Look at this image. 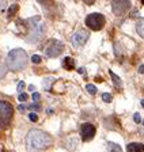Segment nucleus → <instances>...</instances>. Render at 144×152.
Here are the masks:
<instances>
[{"label":"nucleus","mask_w":144,"mask_h":152,"mask_svg":"<svg viewBox=\"0 0 144 152\" xmlns=\"http://www.w3.org/2000/svg\"><path fill=\"white\" fill-rule=\"evenodd\" d=\"M95 126H94L93 124H83L82 128H80V136H82V140L83 141H90V140H93L94 136H95Z\"/></svg>","instance_id":"9"},{"label":"nucleus","mask_w":144,"mask_h":152,"mask_svg":"<svg viewBox=\"0 0 144 152\" xmlns=\"http://www.w3.org/2000/svg\"><path fill=\"white\" fill-rule=\"evenodd\" d=\"M6 73H7V65L4 63H1V61H0V79H1V77H4V76H6Z\"/></svg>","instance_id":"16"},{"label":"nucleus","mask_w":144,"mask_h":152,"mask_svg":"<svg viewBox=\"0 0 144 152\" xmlns=\"http://www.w3.org/2000/svg\"><path fill=\"white\" fill-rule=\"evenodd\" d=\"M18 10H19V6H18V4H12V6L10 7V10H8V16H12L14 14H16V11H18Z\"/></svg>","instance_id":"17"},{"label":"nucleus","mask_w":144,"mask_h":152,"mask_svg":"<svg viewBox=\"0 0 144 152\" xmlns=\"http://www.w3.org/2000/svg\"><path fill=\"white\" fill-rule=\"evenodd\" d=\"M109 73H110V76H112V79H113V82H114V86L115 87H117V88H121L122 87V82H121V79H120L118 76L115 75L114 72H113V71H109Z\"/></svg>","instance_id":"13"},{"label":"nucleus","mask_w":144,"mask_h":152,"mask_svg":"<svg viewBox=\"0 0 144 152\" xmlns=\"http://www.w3.org/2000/svg\"><path fill=\"white\" fill-rule=\"evenodd\" d=\"M139 73H144V65L139 66Z\"/></svg>","instance_id":"30"},{"label":"nucleus","mask_w":144,"mask_h":152,"mask_svg":"<svg viewBox=\"0 0 144 152\" xmlns=\"http://www.w3.org/2000/svg\"><path fill=\"white\" fill-rule=\"evenodd\" d=\"M29 61V57L23 49H12L7 56V68H10L14 72H19L26 68Z\"/></svg>","instance_id":"2"},{"label":"nucleus","mask_w":144,"mask_h":152,"mask_svg":"<svg viewBox=\"0 0 144 152\" xmlns=\"http://www.w3.org/2000/svg\"><path fill=\"white\" fill-rule=\"evenodd\" d=\"M7 6V0H0V11H3Z\"/></svg>","instance_id":"25"},{"label":"nucleus","mask_w":144,"mask_h":152,"mask_svg":"<svg viewBox=\"0 0 144 152\" xmlns=\"http://www.w3.org/2000/svg\"><path fill=\"white\" fill-rule=\"evenodd\" d=\"M29 109H31V110H39L41 107H39V104H38V103H34V104H30Z\"/></svg>","instance_id":"27"},{"label":"nucleus","mask_w":144,"mask_h":152,"mask_svg":"<svg viewBox=\"0 0 144 152\" xmlns=\"http://www.w3.org/2000/svg\"><path fill=\"white\" fill-rule=\"evenodd\" d=\"M144 145H141V144H139V142H132V144H129L128 147H126V151L128 152H143Z\"/></svg>","instance_id":"10"},{"label":"nucleus","mask_w":144,"mask_h":152,"mask_svg":"<svg viewBox=\"0 0 144 152\" xmlns=\"http://www.w3.org/2000/svg\"><path fill=\"white\" fill-rule=\"evenodd\" d=\"M25 82H19L18 83V91L20 92V94H22V91H23V88H25Z\"/></svg>","instance_id":"24"},{"label":"nucleus","mask_w":144,"mask_h":152,"mask_svg":"<svg viewBox=\"0 0 144 152\" xmlns=\"http://www.w3.org/2000/svg\"><path fill=\"white\" fill-rule=\"evenodd\" d=\"M64 50V44L58 39H49L44 46V53L46 57H57Z\"/></svg>","instance_id":"5"},{"label":"nucleus","mask_w":144,"mask_h":152,"mask_svg":"<svg viewBox=\"0 0 144 152\" xmlns=\"http://www.w3.org/2000/svg\"><path fill=\"white\" fill-rule=\"evenodd\" d=\"M50 144H52V137L44 130L31 129L26 136V147L31 152L44 151Z\"/></svg>","instance_id":"1"},{"label":"nucleus","mask_w":144,"mask_h":152,"mask_svg":"<svg viewBox=\"0 0 144 152\" xmlns=\"http://www.w3.org/2000/svg\"><path fill=\"white\" fill-rule=\"evenodd\" d=\"M26 26L29 28L27 37H26L27 41L29 42H38L39 39H42V37H44V34H45V25L39 20V16L27 19V20H26Z\"/></svg>","instance_id":"3"},{"label":"nucleus","mask_w":144,"mask_h":152,"mask_svg":"<svg viewBox=\"0 0 144 152\" xmlns=\"http://www.w3.org/2000/svg\"><path fill=\"white\" fill-rule=\"evenodd\" d=\"M141 106H144V101H141Z\"/></svg>","instance_id":"34"},{"label":"nucleus","mask_w":144,"mask_h":152,"mask_svg":"<svg viewBox=\"0 0 144 152\" xmlns=\"http://www.w3.org/2000/svg\"><path fill=\"white\" fill-rule=\"evenodd\" d=\"M18 99H19L20 102H25V101H27V95H26L25 92H23V94H20L19 96H18Z\"/></svg>","instance_id":"26"},{"label":"nucleus","mask_w":144,"mask_h":152,"mask_svg":"<svg viewBox=\"0 0 144 152\" xmlns=\"http://www.w3.org/2000/svg\"><path fill=\"white\" fill-rule=\"evenodd\" d=\"M133 120H134V122H136V124H140V122H141L140 114H139V113H134V114H133Z\"/></svg>","instance_id":"23"},{"label":"nucleus","mask_w":144,"mask_h":152,"mask_svg":"<svg viewBox=\"0 0 144 152\" xmlns=\"http://www.w3.org/2000/svg\"><path fill=\"white\" fill-rule=\"evenodd\" d=\"M29 90L30 91H34V86H29Z\"/></svg>","instance_id":"33"},{"label":"nucleus","mask_w":144,"mask_h":152,"mask_svg":"<svg viewBox=\"0 0 144 152\" xmlns=\"http://www.w3.org/2000/svg\"><path fill=\"white\" fill-rule=\"evenodd\" d=\"M55 82V79L53 77H45V80H44V88L45 90H50V86H52V83Z\"/></svg>","instance_id":"15"},{"label":"nucleus","mask_w":144,"mask_h":152,"mask_svg":"<svg viewBox=\"0 0 144 152\" xmlns=\"http://www.w3.org/2000/svg\"><path fill=\"white\" fill-rule=\"evenodd\" d=\"M83 1L86 4H88V6H91V4H94V1H95V0H83Z\"/></svg>","instance_id":"29"},{"label":"nucleus","mask_w":144,"mask_h":152,"mask_svg":"<svg viewBox=\"0 0 144 152\" xmlns=\"http://www.w3.org/2000/svg\"><path fill=\"white\" fill-rule=\"evenodd\" d=\"M141 3H143V4H144V0H141Z\"/></svg>","instance_id":"35"},{"label":"nucleus","mask_w":144,"mask_h":152,"mask_svg":"<svg viewBox=\"0 0 144 152\" xmlns=\"http://www.w3.org/2000/svg\"><path fill=\"white\" fill-rule=\"evenodd\" d=\"M37 1L41 4H45V6H52L53 4V0H37Z\"/></svg>","instance_id":"22"},{"label":"nucleus","mask_w":144,"mask_h":152,"mask_svg":"<svg viewBox=\"0 0 144 152\" xmlns=\"http://www.w3.org/2000/svg\"><path fill=\"white\" fill-rule=\"evenodd\" d=\"M88 35L90 34L87 30H77V31L72 35L71 41H72V44H74L75 48H82L86 45L87 39H88Z\"/></svg>","instance_id":"8"},{"label":"nucleus","mask_w":144,"mask_h":152,"mask_svg":"<svg viewBox=\"0 0 144 152\" xmlns=\"http://www.w3.org/2000/svg\"><path fill=\"white\" fill-rule=\"evenodd\" d=\"M63 66H64L65 69L71 71L75 68V60L74 58H71V57H65L64 61H63Z\"/></svg>","instance_id":"11"},{"label":"nucleus","mask_w":144,"mask_h":152,"mask_svg":"<svg viewBox=\"0 0 144 152\" xmlns=\"http://www.w3.org/2000/svg\"><path fill=\"white\" fill-rule=\"evenodd\" d=\"M14 109L12 104L6 101H0V125L3 128H7L12 120Z\"/></svg>","instance_id":"4"},{"label":"nucleus","mask_w":144,"mask_h":152,"mask_svg":"<svg viewBox=\"0 0 144 152\" xmlns=\"http://www.w3.org/2000/svg\"><path fill=\"white\" fill-rule=\"evenodd\" d=\"M84 72H86V69H84V68H80V69H79V73H84Z\"/></svg>","instance_id":"32"},{"label":"nucleus","mask_w":144,"mask_h":152,"mask_svg":"<svg viewBox=\"0 0 144 152\" xmlns=\"http://www.w3.org/2000/svg\"><path fill=\"white\" fill-rule=\"evenodd\" d=\"M131 7H132L131 0H113L112 1V10L114 15L117 16L125 15L131 10Z\"/></svg>","instance_id":"7"},{"label":"nucleus","mask_w":144,"mask_h":152,"mask_svg":"<svg viewBox=\"0 0 144 152\" xmlns=\"http://www.w3.org/2000/svg\"><path fill=\"white\" fill-rule=\"evenodd\" d=\"M136 31H137V34L140 37L144 38V18H140L137 20V23H136Z\"/></svg>","instance_id":"12"},{"label":"nucleus","mask_w":144,"mask_h":152,"mask_svg":"<svg viewBox=\"0 0 144 152\" xmlns=\"http://www.w3.org/2000/svg\"><path fill=\"white\" fill-rule=\"evenodd\" d=\"M31 61L34 64H39V63H41V57H39L38 54H34V56L31 57Z\"/></svg>","instance_id":"21"},{"label":"nucleus","mask_w":144,"mask_h":152,"mask_svg":"<svg viewBox=\"0 0 144 152\" xmlns=\"http://www.w3.org/2000/svg\"><path fill=\"white\" fill-rule=\"evenodd\" d=\"M107 152H122V149L115 142H107Z\"/></svg>","instance_id":"14"},{"label":"nucleus","mask_w":144,"mask_h":152,"mask_svg":"<svg viewBox=\"0 0 144 152\" xmlns=\"http://www.w3.org/2000/svg\"><path fill=\"white\" fill-rule=\"evenodd\" d=\"M29 120L31 121V122H37V121H38V115H37L35 113H30L29 114Z\"/></svg>","instance_id":"20"},{"label":"nucleus","mask_w":144,"mask_h":152,"mask_svg":"<svg viewBox=\"0 0 144 152\" xmlns=\"http://www.w3.org/2000/svg\"><path fill=\"white\" fill-rule=\"evenodd\" d=\"M143 149H144V147H143Z\"/></svg>","instance_id":"36"},{"label":"nucleus","mask_w":144,"mask_h":152,"mask_svg":"<svg viewBox=\"0 0 144 152\" xmlns=\"http://www.w3.org/2000/svg\"><path fill=\"white\" fill-rule=\"evenodd\" d=\"M38 99H39V94H38V92H34V94H33V101L37 102Z\"/></svg>","instance_id":"28"},{"label":"nucleus","mask_w":144,"mask_h":152,"mask_svg":"<svg viewBox=\"0 0 144 152\" xmlns=\"http://www.w3.org/2000/svg\"><path fill=\"white\" fill-rule=\"evenodd\" d=\"M86 90H87V92H88V94H91V95H95L96 94V87L94 84H87L86 86Z\"/></svg>","instance_id":"18"},{"label":"nucleus","mask_w":144,"mask_h":152,"mask_svg":"<svg viewBox=\"0 0 144 152\" xmlns=\"http://www.w3.org/2000/svg\"><path fill=\"white\" fill-rule=\"evenodd\" d=\"M102 99L105 102H107V103H109V102H112V99H113V96L110 94H107V92H105V94H102Z\"/></svg>","instance_id":"19"},{"label":"nucleus","mask_w":144,"mask_h":152,"mask_svg":"<svg viewBox=\"0 0 144 152\" xmlns=\"http://www.w3.org/2000/svg\"><path fill=\"white\" fill-rule=\"evenodd\" d=\"M105 16L102 15V14H98V12H94V14H90V15H87L86 18V25L88 28H91V30H101V28H103V26H105Z\"/></svg>","instance_id":"6"},{"label":"nucleus","mask_w":144,"mask_h":152,"mask_svg":"<svg viewBox=\"0 0 144 152\" xmlns=\"http://www.w3.org/2000/svg\"><path fill=\"white\" fill-rule=\"evenodd\" d=\"M19 110H20V111H25V110H26V106H23V104H20V106H19Z\"/></svg>","instance_id":"31"}]
</instances>
